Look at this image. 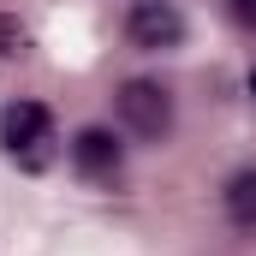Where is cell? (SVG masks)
<instances>
[{
    "label": "cell",
    "mask_w": 256,
    "mask_h": 256,
    "mask_svg": "<svg viewBox=\"0 0 256 256\" xmlns=\"http://www.w3.org/2000/svg\"><path fill=\"white\" fill-rule=\"evenodd\" d=\"M250 96H256V66H250Z\"/></svg>",
    "instance_id": "obj_8"
},
{
    "label": "cell",
    "mask_w": 256,
    "mask_h": 256,
    "mask_svg": "<svg viewBox=\"0 0 256 256\" xmlns=\"http://www.w3.org/2000/svg\"><path fill=\"white\" fill-rule=\"evenodd\" d=\"M126 36H131V48H143V54H167V48L185 42V12L173 0H137L131 18H126Z\"/></svg>",
    "instance_id": "obj_3"
},
{
    "label": "cell",
    "mask_w": 256,
    "mask_h": 256,
    "mask_svg": "<svg viewBox=\"0 0 256 256\" xmlns=\"http://www.w3.org/2000/svg\"><path fill=\"white\" fill-rule=\"evenodd\" d=\"M226 12H232L238 24H250V30H256V0H226Z\"/></svg>",
    "instance_id": "obj_7"
},
{
    "label": "cell",
    "mask_w": 256,
    "mask_h": 256,
    "mask_svg": "<svg viewBox=\"0 0 256 256\" xmlns=\"http://www.w3.org/2000/svg\"><path fill=\"white\" fill-rule=\"evenodd\" d=\"M24 54H30V30L12 12H0V60H24Z\"/></svg>",
    "instance_id": "obj_6"
},
{
    "label": "cell",
    "mask_w": 256,
    "mask_h": 256,
    "mask_svg": "<svg viewBox=\"0 0 256 256\" xmlns=\"http://www.w3.org/2000/svg\"><path fill=\"white\" fill-rule=\"evenodd\" d=\"M226 220L244 226V232H256V167H244V173L226 179Z\"/></svg>",
    "instance_id": "obj_5"
},
{
    "label": "cell",
    "mask_w": 256,
    "mask_h": 256,
    "mask_svg": "<svg viewBox=\"0 0 256 256\" xmlns=\"http://www.w3.org/2000/svg\"><path fill=\"white\" fill-rule=\"evenodd\" d=\"M72 167H78V179H90V185H114V179L126 173V143L108 126H84L72 137Z\"/></svg>",
    "instance_id": "obj_4"
},
{
    "label": "cell",
    "mask_w": 256,
    "mask_h": 256,
    "mask_svg": "<svg viewBox=\"0 0 256 256\" xmlns=\"http://www.w3.org/2000/svg\"><path fill=\"white\" fill-rule=\"evenodd\" d=\"M0 143H6V155H12L24 173H42V167H54V155H60V137H54V120H48L42 102H12V108L0 114Z\"/></svg>",
    "instance_id": "obj_1"
},
{
    "label": "cell",
    "mask_w": 256,
    "mask_h": 256,
    "mask_svg": "<svg viewBox=\"0 0 256 256\" xmlns=\"http://www.w3.org/2000/svg\"><path fill=\"white\" fill-rule=\"evenodd\" d=\"M114 108H120V126H126L131 137H143V143H161V137L173 131V90L155 84V78H131V84H120Z\"/></svg>",
    "instance_id": "obj_2"
}]
</instances>
